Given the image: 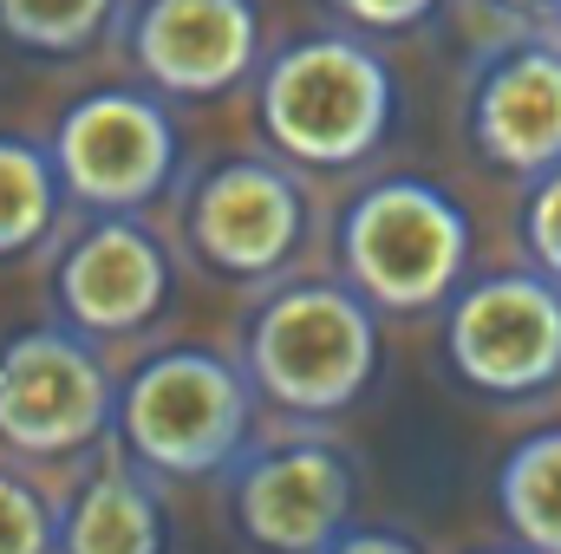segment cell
Returning a JSON list of instances; mask_svg holds the SVG:
<instances>
[{
    "instance_id": "5b68a950",
    "label": "cell",
    "mask_w": 561,
    "mask_h": 554,
    "mask_svg": "<svg viewBox=\"0 0 561 554\" xmlns=\"http://www.w3.org/2000/svg\"><path fill=\"white\" fill-rule=\"evenodd\" d=\"M118 417L112 366L79 326H26L0 346V443L20 457H72Z\"/></svg>"
},
{
    "instance_id": "ffe728a7",
    "label": "cell",
    "mask_w": 561,
    "mask_h": 554,
    "mask_svg": "<svg viewBox=\"0 0 561 554\" xmlns=\"http://www.w3.org/2000/svg\"><path fill=\"white\" fill-rule=\"evenodd\" d=\"M327 554H424V549L405 542V535H392V529H346Z\"/></svg>"
},
{
    "instance_id": "9a60e30c",
    "label": "cell",
    "mask_w": 561,
    "mask_h": 554,
    "mask_svg": "<svg viewBox=\"0 0 561 554\" xmlns=\"http://www.w3.org/2000/svg\"><path fill=\"white\" fill-rule=\"evenodd\" d=\"M66 209V183L53 170V150L26 138H0V262L39 249Z\"/></svg>"
},
{
    "instance_id": "3957f363",
    "label": "cell",
    "mask_w": 561,
    "mask_h": 554,
    "mask_svg": "<svg viewBox=\"0 0 561 554\" xmlns=\"http://www.w3.org/2000/svg\"><path fill=\"white\" fill-rule=\"evenodd\" d=\"M470 268V216L431 176H379L340 216V280L379 313L450 307Z\"/></svg>"
},
{
    "instance_id": "ac0fdd59",
    "label": "cell",
    "mask_w": 561,
    "mask_h": 554,
    "mask_svg": "<svg viewBox=\"0 0 561 554\" xmlns=\"http://www.w3.org/2000/svg\"><path fill=\"white\" fill-rule=\"evenodd\" d=\"M523 242H529V262L549 280H561V163L529 176V196H523Z\"/></svg>"
},
{
    "instance_id": "9c48e42d",
    "label": "cell",
    "mask_w": 561,
    "mask_h": 554,
    "mask_svg": "<svg viewBox=\"0 0 561 554\" xmlns=\"http://www.w3.org/2000/svg\"><path fill=\"white\" fill-rule=\"evenodd\" d=\"M353 463L320 443V437H300V443H275V450H255L242 470H236V529L255 542L262 554H327L346 529H353Z\"/></svg>"
},
{
    "instance_id": "7a4b0ae2",
    "label": "cell",
    "mask_w": 561,
    "mask_h": 554,
    "mask_svg": "<svg viewBox=\"0 0 561 554\" xmlns=\"http://www.w3.org/2000/svg\"><path fill=\"white\" fill-rule=\"evenodd\" d=\"M249 385L294 417H340L379 372V307L346 280H294L249 320Z\"/></svg>"
},
{
    "instance_id": "7c38bea8",
    "label": "cell",
    "mask_w": 561,
    "mask_h": 554,
    "mask_svg": "<svg viewBox=\"0 0 561 554\" xmlns=\"http://www.w3.org/2000/svg\"><path fill=\"white\" fill-rule=\"evenodd\" d=\"M131 66L170 99H216L262 59L255 0H138L125 26Z\"/></svg>"
},
{
    "instance_id": "4fadbf2b",
    "label": "cell",
    "mask_w": 561,
    "mask_h": 554,
    "mask_svg": "<svg viewBox=\"0 0 561 554\" xmlns=\"http://www.w3.org/2000/svg\"><path fill=\"white\" fill-rule=\"evenodd\" d=\"M59 554H163V509L150 496V470L125 443L66 503Z\"/></svg>"
},
{
    "instance_id": "277c9868",
    "label": "cell",
    "mask_w": 561,
    "mask_h": 554,
    "mask_svg": "<svg viewBox=\"0 0 561 554\" xmlns=\"http://www.w3.org/2000/svg\"><path fill=\"white\" fill-rule=\"evenodd\" d=\"M249 412H255V385L242 366H229L222 353H203V346H170L118 385L112 430L150 476L190 483V476H216L242 457Z\"/></svg>"
},
{
    "instance_id": "30bf717a",
    "label": "cell",
    "mask_w": 561,
    "mask_h": 554,
    "mask_svg": "<svg viewBox=\"0 0 561 554\" xmlns=\"http://www.w3.org/2000/svg\"><path fill=\"white\" fill-rule=\"evenodd\" d=\"M470 143L510 176H542L561 163V39L523 33L477 59L470 72Z\"/></svg>"
},
{
    "instance_id": "2e32d148",
    "label": "cell",
    "mask_w": 561,
    "mask_h": 554,
    "mask_svg": "<svg viewBox=\"0 0 561 554\" xmlns=\"http://www.w3.org/2000/svg\"><path fill=\"white\" fill-rule=\"evenodd\" d=\"M112 13L118 0H0V33L26 53L72 59L112 33Z\"/></svg>"
},
{
    "instance_id": "7402d4cb",
    "label": "cell",
    "mask_w": 561,
    "mask_h": 554,
    "mask_svg": "<svg viewBox=\"0 0 561 554\" xmlns=\"http://www.w3.org/2000/svg\"><path fill=\"white\" fill-rule=\"evenodd\" d=\"M483 554H529V549H483Z\"/></svg>"
},
{
    "instance_id": "8fae6325",
    "label": "cell",
    "mask_w": 561,
    "mask_h": 554,
    "mask_svg": "<svg viewBox=\"0 0 561 554\" xmlns=\"http://www.w3.org/2000/svg\"><path fill=\"white\" fill-rule=\"evenodd\" d=\"M53 300L59 320L92 339L138 333L170 300V255L138 216H92L53 268Z\"/></svg>"
},
{
    "instance_id": "e0dca14e",
    "label": "cell",
    "mask_w": 561,
    "mask_h": 554,
    "mask_svg": "<svg viewBox=\"0 0 561 554\" xmlns=\"http://www.w3.org/2000/svg\"><path fill=\"white\" fill-rule=\"evenodd\" d=\"M0 554H59V509L20 470H0Z\"/></svg>"
},
{
    "instance_id": "6da1fadb",
    "label": "cell",
    "mask_w": 561,
    "mask_h": 554,
    "mask_svg": "<svg viewBox=\"0 0 561 554\" xmlns=\"http://www.w3.org/2000/svg\"><path fill=\"white\" fill-rule=\"evenodd\" d=\"M255 112H262V131L287 163L353 170L392 131L399 79L366 39L307 33V39L280 46L275 59H262Z\"/></svg>"
},
{
    "instance_id": "44dd1931",
    "label": "cell",
    "mask_w": 561,
    "mask_h": 554,
    "mask_svg": "<svg viewBox=\"0 0 561 554\" xmlns=\"http://www.w3.org/2000/svg\"><path fill=\"white\" fill-rule=\"evenodd\" d=\"M490 7H503V13H529V7H549V0H490Z\"/></svg>"
},
{
    "instance_id": "d6986e66",
    "label": "cell",
    "mask_w": 561,
    "mask_h": 554,
    "mask_svg": "<svg viewBox=\"0 0 561 554\" xmlns=\"http://www.w3.org/2000/svg\"><path fill=\"white\" fill-rule=\"evenodd\" d=\"M327 7L346 13V20L366 26V33H399V26H419L437 0H327Z\"/></svg>"
},
{
    "instance_id": "ba28073f",
    "label": "cell",
    "mask_w": 561,
    "mask_h": 554,
    "mask_svg": "<svg viewBox=\"0 0 561 554\" xmlns=\"http://www.w3.org/2000/svg\"><path fill=\"white\" fill-rule=\"evenodd\" d=\"M183 229L203 268L229 280H268L307 242V189L275 157H222L190 183Z\"/></svg>"
},
{
    "instance_id": "8992f818",
    "label": "cell",
    "mask_w": 561,
    "mask_h": 554,
    "mask_svg": "<svg viewBox=\"0 0 561 554\" xmlns=\"http://www.w3.org/2000/svg\"><path fill=\"white\" fill-rule=\"evenodd\" d=\"M46 150H53V170L66 183V203H85L99 216L150 209L176 183V157H183L170 112L131 85H105V92L72 99L59 112Z\"/></svg>"
},
{
    "instance_id": "5bb4252c",
    "label": "cell",
    "mask_w": 561,
    "mask_h": 554,
    "mask_svg": "<svg viewBox=\"0 0 561 554\" xmlns=\"http://www.w3.org/2000/svg\"><path fill=\"white\" fill-rule=\"evenodd\" d=\"M496 509L529 554H561V424L529 430L496 470Z\"/></svg>"
},
{
    "instance_id": "52a82bcc",
    "label": "cell",
    "mask_w": 561,
    "mask_h": 554,
    "mask_svg": "<svg viewBox=\"0 0 561 554\" xmlns=\"http://www.w3.org/2000/svg\"><path fill=\"white\" fill-rule=\"evenodd\" d=\"M450 372L490 399H529L561 379V280L542 268H496L450 293Z\"/></svg>"
}]
</instances>
